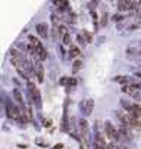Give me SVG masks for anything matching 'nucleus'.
<instances>
[{"label": "nucleus", "instance_id": "f257e3e1", "mask_svg": "<svg viewBox=\"0 0 141 149\" xmlns=\"http://www.w3.org/2000/svg\"><path fill=\"white\" fill-rule=\"evenodd\" d=\"M105 132H106V136H107L109 139H112V140H119V139H120L118 129H116V127H115L110 121H106V123H105Z\"/></svg>", "mask_w": 141, "mask_h": 149}, {"label": "nucleus", "instance_id": "f03ea898", "mask_svg": "<svg viewBox=\"0 0 141 149\" xmlns=\"http://www.w3.org/2000/svg\"><path fill=\"white\" fill-rule=\"evenodd\" d=\"M6 111H8V117L13 118V120H19V117H21V114H22V109H19L16 105H13L10 102L6 105Z\"/></svg>", "mask_w": 141, "mask_h": 149}, {"label": "nucleus", "instance_id": "7ed1b4c3", "mask_svg": "<svg viewBox=\"0 0 141 149\" xmlns=\"http://www.w3.org/2000/svg\"><path fill=\"white\" fill-rule=\"evenodd\" d=\"M79 132H81V136L84 137V140H88L90 137V129H88V123L87 120H79Z\"/></svg>", "mask_w": 141, "mask_h": 149}, {"label": "nucleus", "instance_id": "20e7f679", "mask_svg": "<svg viewBox=\"0 0 141 149\" xmlns=\"http://www.w3.org/2000/svg\"><path fill=\"white\" fill-rule=\"evenodd\" d=\"M35 30L38 33V36L41 37V38H47L49 37V25L46 22H40L35 25Z\"/></svg>", "mask_w": 141, "mask_h": 149}, {"label": "nucleus", "instance_id": "39448f33", "mask_svg": "<svg viewBox=\"0 0 141 149\" xmlns=\"http://www.w3.org/2000/svg\"><path fill=\"white\" fill-rule=\"evenodd\" d=\"M28 89H30V92H31V95H32L34 102H37V106H41V97H40V92H38V89L34 86L32 83H28Z\"/></svg>", "mask_w": 141, "mask_h": 149}, {"label": "nucleus", "instance_id": "423d86ee", "mask_svg": "<svg viewBox=\"0 0 141 149\" xmlns=\"http://www.w3.org/2000/svg\"><path fill=\"white\" fill-rule=\"evenodd\" d=\"M81 108H83L85 115H90L93 112V109H94V100L93 99H87L84 103H81Z\"/></svg>", "mask_w": 141, "mask_h": 149}, {"label": "nucleus", "instance_id": "0eeeda50", "mask_svg": "<svg viewBox=\"0 0 141 149\" xmlns=\"http://www.w3.org/2000/svg\"><path fill=\"white\" fill-rule=\"evenodd\" d=\"M34 71H35V75H37L38 81H40V83H43V81H44V68H43V65H41L40 62L35 63Z\"/></svg>", "mask_w": 141, "mask_h": 149}, {"label": "nucleus", "instance_id": "6e6552de", "mask_svg": "<svg viewBox=\"0 0 141 149\" xmlns=\"http://www.w3.org/2000/svg\"><path fill=\"white\" fill-rule=\"evenodd\" d=\"M79 55H81V50H79L76 46L71 45V47H69V58H78Z\"/></svg>", "mask_w": 141, "mask_h": 149}, {"label": "nucleus", "instance_id": "1a4fd4ad", "mask_svg": "<svg viewBox=\"0 0 141 149\" xmlns=\"http://www.w3.org/2000/svg\"><path fill=\"white\" fill-rule=\"evenodd\" d=\"M132 105H134V103H131V102H128V100H125V99H120V106L125 109V112H131V111H132Z\"/></svg>", "mask_w": 141, "mask_h": 149}, {"label": "nucleus", "instance_id": "9d476101", "mask_svg": "<svg viewBox=\"0 0 141 149\" xmlns=\"http://www.w3.org/2000/svg\"><path fill=\"white\" fill-rule=\"evenodd\" d=\"M13 97H15V100H16L19 105H24V97H22L21 92H19L18 89H13Z\"/></svg>", "mask_w": 141, "mask_h": 149}, {"label": "nucleus", "instance_id": "9b49d317", "mask_svg": "<svg viewBox=\"0 0 141 149\" xmlns=\"http://www.w3.org/2000/svg\"><path fill=\"white\" fill-rule=\"evenodd\" d=\"M83 38H84L85 43H91V41H93V36L87 30H83Z\"/></svg>", "mask_w": 141, "mask_h": 149}, {"label": "nucleus", "instance_id": "f8f14e48", "mask_svg": "<svg viewBox=\"0 0 141 149\" xmlns=\"http://www.w3.org/2000/svg\"><path fill=\"white\" fill-rule=\"evenodd\" d=\"M107 21H109V15L106 12L102 13V21H100V27H106L107 25Z\"/></svg>", "mask_w": 141, "mask_h": 149}, {"label": "nucleus", "instance_id": "ddd939ff", "mask_svg": "<svg viewBox=\"0 0 141 149\" xmlns=\"http://www.w3.org/2000/svg\"><path fill=\"white\" fill-rule=\"evenodd\" d=\"M62 41H63V45L71 46V34H69V33H68V34H65V36L62 37Z\"/></svg>", "mask_w": 141, "mask_h": 149}, {"label": "nucleus", "instance_id": "4468645a", "mask_svg": "<svg viewBox=\"0 0 141 149\" xmlns=\"http://www.w3.org/2000/svg\"><path fill=\"white\" fill-rule=\"evenodd\" d=\"M124 18H125V16H124L122 13H115V15L112 16V19L115 21V22H118V21H122Z\"/></svg>", "mask_w": 141, "mask_h": 149}, {"label": "nucleus", "instance_id": "2eb2a0df", "mask_svg": "<svg viewBox=\"0 0 141 149\" xmlns=\"http://www.w3.org/2000/svg\"><path fill=\"white\" fill-rule=\"evenodd\" d=\"M83 67V63H81V61H75V63H74V72H76L79 68Z\"/></svg>", "mask_w": 141, "mask_h": 149}, {"label": "nucleus", "instance_id": "dca6fc26", "mask_svg": "<svg viewBox=\"0 0 141 149\" xmlns=\"http://www.w3.org/2000/svg\"><path fill=\"white\" fill-rule=\"evenodd\" d=\"M75 84H76V80H75V78H68V86H69V87H71V86L74 87Z\"/></svg>", "mask_w": 141, "mask_h": 149}, {"label": "nucleus", "instance_id": "f3484780", "mask_svg": "<svg viewBox=\"0 0 141 149\" xmlns=\"http://www.w3.org/2000/svg\"><path fill=\"white\" fill-rule=\"evenodd\" d=\"M137 28H138V24H132V25H129V27H128V30H129V31H134V30H137Z\"/></svg>", "mask_w": 141, "mask_h": 149}, {"label": "nucleus", "instance_id": "a211bd4d", "mask_svg": "<svg viewBox=\"0 0 141 149\" xmlns=\"http://www.w3.org/2000/svg\"><path fill=\"white\" fill-rule=\"evenodd\" d=\"M76 38H78V41H79V43H81V45H85V41H84V38H83V36H81V34H79V36L76 37Z\"/></svg>", "mask_w": 141, "mask_h": 149}, {"label": "nucleus", "instance_id": "6ab92c4d", "mask_svg": "<svg viewBox=\"0 0 141 149\" xmlns=\"http://www.w3.org/2000/svg\"><path fill=\"white\" fill-rule=\"evenodd\" d=\"M50 123H52L50 120H44V125H46V127H49V125H50Z\"/></svg>", "mask_w": 141, "mask_h": 149}, {"label": "nucleus", "instance_id": "aec40b11", "mask_svg": "<svg viewBox=\"0 0 141 149\" xmlns=\"http://www.w3.org/2000/svg\"><path fill=\"white\" fill-rule=\"evenodd\" d=\"M135 77H137V78H140V80H141V72H140V71H138V72H135Z\"/></svg>", "mask_w": 141, "mask_h": 149}, {"label": "nucleus", "instance_id": "412c9836", "mask_svg": "<svg viewBox=\"0 0 141 149\" xmlns=\"http://www.w3.org/2000/svg\"><path fill=\"white\" fill-rule=\"evenodd\" d=\"M66 81H68V80H66V77H63V78H62V80H60V83H62V84H65V83H66Z\"/></svg>", "mask_w": 141, "mask_h": 149}, {"label": "nucleus", "instance_id": "4be33fe9", "mask_svg": "<svg viewBox=\"0 0 141 149\" xmlns=\"http://www.w3.org/2000/svg\"><path fill=\"white\" fill-rule=\"evenodd\" d=\"M119 149H129V148H127V146H120Z\"/></svg>", "mask_w": 141, "mask_h": 149}, {"label": "nucleus", "instance_id": "5701e85b", "mask_svg": "<svg viewBox=\"0 0 141 149\" xmlns=\"http://www.w3.org/2000/svg\"><path fill=\"white\" fill-rule=\"evenodd\" d=\"M140 56H141V50H140Z\"/></svg>", "mask_w": 141, "mask_h": 149}]
</instances>
